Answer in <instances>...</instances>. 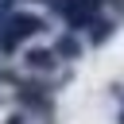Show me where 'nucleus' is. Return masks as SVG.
I'll use <instances>...</instances> for the list:
<instances>
[{
  "mask_svg": "<svg viewBox=\"0 0 124 124\" xmlns=\"http://www.w3.org/2000/svg\"><path fill=\"white\" fill-rule=\"evenodd\" d=\"M43 27H46V19H43V16H31V12H12V16L0 23V50H16L23 39L39 35Z\"/></svg>",
  "mask_w": 124,
  "mask_h": 124,
  "instance_id": "1",
  "label": "nucleus"
},
{
  "mask_svg": "<svg viewBox=\"0 0 124 124\" xmlns=\"http://www.w3.org/2000/svg\"><path fill=\"white\" fill-rule=\"evenodd\" d=\"M23 66L35 70V74H54V70H58V58H54V50H46V46H31V50H23Z\"/></svg>",
  "mask_w": 124,
  "mask_h": 124,
  "instance_id": "2",
  "label": "nucleus"
},
{
  "mask_svg": "<svg viewBox=\"0 0 124 124\" xmlns=\"http://www.w3.org/2000/svg\"><path fill=\"white\" fill-rule=\"evenodd\" d=\"M112 31H116V19H108V16H93L89 27H85V39H89V46H101V43L112 39Z\"/></svg>",
  "mask_w": 124,
  "mask_h": 124,
  "instance_id": "3",
  "label": "nucleus"
},
{
  "mask_svg": "<svg viewBox=\"0 0 124 124\" xmlns=\"http://www.w3.org/2000/svg\"><path fill=\"white\" fill-rule=\"evenodd\" d=\"M16 97H19L27 108H39V112H46V108H50V97H46V93H43V85H35V81H23Z\"/></svg>",
  "mask_w": 124,
  "mask_h": 124,
  "instance_id": "4",
  "label": "nucleus"
},
{
  "mask_svg": "<svg viewBox=\"0 0 124 124\" xmlns=\"http://www.w3.org/2000/svg\"><path fill=\"white\" fill-rule=\"evenodd\" d=\"M78 54H81V43H78V35H74V31L58 35V43H54V58H58V62H62V58H66V62H74Z\"/></svg>",
  "mask_w": 124,
  "mask_h": 124,
  "instance_id": "5",
  "label": "nucleus"
},
{
  "mask_svg": "<svg viewBox=\"0 0 124 124\" xmlns=\"http://www.w3.org/2000/svg\"><path fill=\"white\" fill-rule=\"evenodd\" d=\"M85 4H89V8H101V4H105V0H85Z\"/></svg>",
  "mask_w": 124,
  "mask_h": 124,
  "instance_id": "6",
  "label": "nucleus"
},
{
  "mask_svg": "<svg viewBox=\"0 0 124 124\" xmlns=\"http://www.w3.org/2000/svg\"><path fill=\"white\" fill-rule=\"evenodd\" d=\"M120 124H124V112H120Z\"/></svg>",
  "mask_w": 124,
  "mask_h": 124,
  "instance_id": "7",
  "label": "nucleus"
},
{
  "mask_svg": "<svg viewBox=\"0 0 124 124\" xmlns=\"http://www.w3.org/2000/svg\"><path fill=\"white\" fill-rule=\"evenodd\" d=\"M120 4H124V0H120Z\"/></svg>",
  "mask_w": 124,
  "mask_h": 124,
  "instance_id": "8",
  "label": "nucleus"
}]
</instances>
